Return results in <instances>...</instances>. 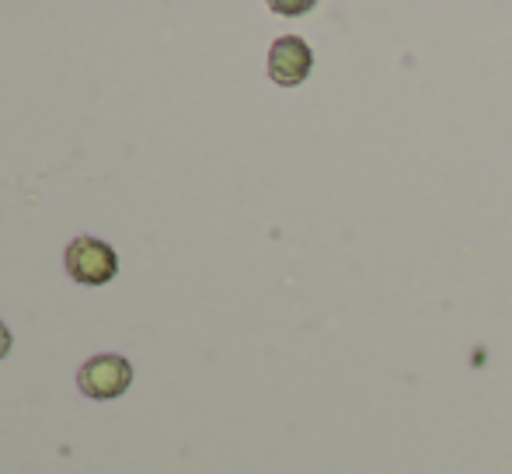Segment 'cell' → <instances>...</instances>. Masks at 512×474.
Instances as JSON below:
<instances>
[{
	"instance_id": "1",
	"label": "cell",
	"mask_w": 512,
	"mask_h": 474,
	"mask_svg": "<svg viewBox=\"0 0 512 474\" xmlns=\"http://www.w3.org/2000/svg\"><path fill=\"white\" fill-rule=\"evenodd\" d=\"M63 265H67V276L81 286H105L119 272L115 248L108 241H98V237H77V241H70L67 251H63Z\"/></svg>"
},
{
	"instance_id": "2",
	"label": "cell",
	"mask_w": 512,
	"mask_h": 474,
	"mask_svg": "<svg viewBox=\"0 0 512 474\" xmlns=\"http://www.w3.org/2000/svg\"><path fill=\"white\" fill-rule=\"evenodd\" d=\"M133 384V363L119 353H98L77 366V387L95 401L122 398Z\"/></svg>"
},
{
	"instance_id": "3",
	"label": "cell",
	"mask_w": 512,
	"mask_h": 474,
	"mask_svg": "<svg viewBox=\"0 0 512 474\" xmlns=\"http://www.w3.org/2000/svg\"><path fill=\"white\" fill-rule=\"evenodd\" d=\"M310 63H314L310 46L304 39H297V35H283V39L272 42V49H269V77L276 84H283V88H293V84L304 81V77L310 74Z\"/></svg>"
},
{
	"instance_id": "4",
	"label": "cell",
	"mask_w": 512,
	"mask_h": 474,
	"mask_svg": "<svg viewBox=\"0 0 512 474\" xmlns=\"http://www.w3.org/2000/svg\"><path fill=\"white\" fill-rule=\"evenodd\" d=\"M11 353V332H7V325L0 321V359Z\"/></svg>"
}]
</instances>
